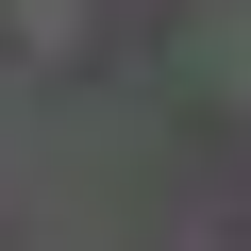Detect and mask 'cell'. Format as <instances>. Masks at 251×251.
<instances>
[{
    "label": "cell",
    "instance_id": "cell-1",
    "mask_svg": "<svg viewBox=\"0 0 251 251\" xmlns=\"http://www.w3.org/2000/svg\"><path fill=\"white\" fill-rule=\"evenodd\" d=\"M201 67H218V84H251V0H218V17H201Z\"/></svg>",
    "mask_w": 251,
    "mask_h": 251
}]
</instances>
